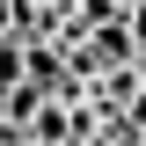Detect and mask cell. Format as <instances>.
I'll list each match as a JSON object with an SVG mask.
<instances>
[{"instance_id": "obj_1", "label": "cell", "mask_w": 146, "mask_h": 146, "mask_svg": "<svg viewBox=\"0 0 146 146\" xmlns=\"http://www.w3.org/2000/svg\"><path fill=\"white\" fill-rule=\"evenodd\" d=\"M22 80V44H0V95Z\"/></svg>"}, {"instance_id": "obj_2", "label": "cell", "mask_w": 146, "mask_h": 146, "mask_svg": "<svg viewBox=\"0 0 146 146\" xmlns=\"http://www.w3.org/2000/svg\"><path fill=\"white\" fill-rule=\"evenodd\" d=\"M0 146H22V131H15V124H0Z\"/></svg>"}, {"instance_id": "obj_3", "label": "cell", "mask_w": 146, "mask_h": 146, "mask_svg": "<svg viewBox=\"0 0 146 146\" xmlns=\"http://www.w3.org/2000/svg\"><path fill=\"white\" fill-rule=\"evenodd\" d=\"M22 146H29V139H22Z\"/></svg>"}, {"instance_id": "obj_4", "label": "cell", "mask_w": 146, "mask_h": 146, "mask_svg": "<svg viewBox=\"0 0 146 146\" xmlns=\"http://www.w3.org/2000/svg\"><path fill=\"white\" fill-rule=\"evenodd\" d=\"M139 7H146V0H139Z\"/></svg>"}]
</instances>
